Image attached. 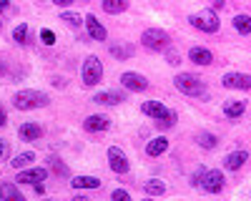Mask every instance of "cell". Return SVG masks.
<instances>
[{"mask_svg": "<svg viewBox=\"0 0 251 201\" xmlns=\"http://www.w3.org/2000/svg\"><path fill=\"white\" fill-rule=\"evenodd\" d=\"M50 103V98L43 93V91H33V88H25V91H18L13 96V106L18 111H33V108H46Z\"/></svg>", "mask_w": 251, "mask_h": 201, "instance_id": "1", "label": "cell"}, {"mask_svg": "<svg viewBox=\"0 0 251 201\" xmlns=\"http://www.w3.org/2000/svg\"><path fill=\"white\" fill-rule=\"evenodd\" d=\"M174 86L183 93V96H191V98H206L208 91H206V80H201L199 75L194 73H178L174 78Z\"/></svg>", "mask_w": 251, "mask_h": 201, "instance_id": "2", "label": "cell"}, {"mask_svg": "<svg viewBox=\"0 0 251 201\" xmlns=\"http://www.w3.org/2000/svg\"><path fill=\"white\" fill-rule=\"evenodd\" d=\"M188 23H191L196 30H201V33H216V30L221 28L219 15H216V10H211V8H203V10H199V13H191V15H188Z\"/></svg>", "mask_w": 251, "mask_h": 201, "instance_id": "3", "label": "cell"}, {"mask_svg": "<svg viewBox=\"0 0 251 201\" xmlns=\"http://www.w3.org/2000/svg\"><path fill=\"white\" fill-rule=\"evenodd\" d=\"M141 43L143 48H149V50H166V48H171V35L161 30V28H146L141 33Z\"/></svg>", "mask_w": 251, "mask_h": 201, "instance_id": "4", "label": "cell"}, {"mask_svg": "<svg viewBox=\"0 0 251 201\" xmlns=\"http://www.w3.org/2000/svg\"><path fill=\"white\" fill-rule=\"evenodd\" d=\"M80 78H83V86H96L103 78V63L98 60V55H88L86 60H83Z\"/></svg>", "mask_w": 251, "mask_h": 201, "instance_id": "5", "label": "cell"}, {"mask_svg": "<svg viewBox=\"0 0 251 201\" xmlns=\"http://www.w3.org/2000/svg\"><path fill=\"white\" fill-rule=\"evenodd\" d=\"M106 158H108V166H111V171H116V174H126L131 169V161H128V156H126V151H121L118 146H111L108 151H106Z\"/></svg>", "mask_w": 251, "mask_h": 201, "instance_id": "6", "label": "cell"}, {"mask_svg": "<svg viewBox=\"0 0 251 201\" xmlns=\"http://www.w3.org/2000/svg\"><path fill=\"white\" fill-rule=\"evenodd\" d=\"M221 86L224 88H231V91H249L251 88V75L249 73H236V71L224 73Z\"/></svg>", "mask_w": 251, "mask_h": 201, "instance_id": "7", "label": "cell"}, {"mask_svg": "<svg viewBox=\"0 0 251 201\" xmlns=\"http://www.w3.org/2000/svg\"><path fill=\"white\" fill-rule=\"evenodd\" d=\"M121 86H123L126 91L141 93V91L149 88V80H146V75H141V73H136V71H126V73H121Z\"/></svg>", "mask_w": 251, "mask_h": 201, "instance_id": "8", "label": "cell"}, {"mask_svg": "<svg viewBox=\"0 0 251 201\" xmlns=\"http://www.w3.org/2000/svg\"><path fill=\"white\" fill-rule=\"evenodd\" d=\"M48 178V169H40V166H35V169H30V166H25V169H20V174L15 176V184H40V181H46Z\"/></svg>", "mask_w": 251, "mask_h": 201, "instance_id": "9", "label": "cell"}, {"mask_svg": "<svg viewBox=\"0 0 251 201\" xmlns=\"http://www.w3.org/2000/svg\"><path fill=\"white\" fill-rule=\"evenodd\" d=\"M224 184H226V178H224L221 171H216V169L203 171V178H201V189H203V191H208V194H219V191L224 189Z\"/></svg>", "mask_w": 251, "mask_h": 201, "instance_id": "10", "label": "cell"}, {"mask_svg": "<svg viewBox=\"0 0 251 201\" xmlns=\"http://www.w3.org/2000/svg\"><path fill=\"white\" fill-rule=\"evenodd\" d=\"M83 23H86V28H88V35L93 38V40H106L108 38V30H106V25L100 23V20L93 15V13H88L86 18H83Z\"/></svg>", "mask_w": 251, "mask_h": 201, "instance_id": "11", "label": "cell"}, {"mask_svg": "<svg viewBox=\"0 0 251 201\" xmlns=\"http://www.w3.org/2000/svg\"><path fill=\"white\" fill-rule=\"evenodd\" d=\"M111 126V118L103 116V113H93V116H86V121H83V128H86L88 133H98V131H106Z\"/></svg>", "mask_w": 251, "mask_h": 201, "instance_id": "12", "label": "cell"}, {"mask_svg": "<svg viewBox=\"0 0 251 201\" xmlns=\"http://www.w3.org/2000/svg\"><path fill=\"white\" fill-rule=\"evenodd\" d=\"M188 60L196 63V66H211L214 63V53L208 48H203V46H194L191 50H188Z\"/></svg>", "mask_w": 251, "mask_h": 201, "instance_id": "13", "label": "cell"}, {"mask_svg": "<svg viewBox=\"0 0 251 201\" xmlns=\"http://www.w3.org/2000/svg\"><path fill=\"white\" fill-rule=\"evenodd\" d=\"M121 100H126V96L121 91H100L93 96V103H98V106H118Z\"/></svg>", "mask_w": 251, "mask_h": 201, "instance_id": "14", "label": "cell"}, {"mask_svg": "<svg viewBox=\"0 0 251 201\" xmlns=\"http://www.w3.org/2000/svg\"><path fill=\"white\" fill-rule=\"evenodd\" d=\"M249 161V151H244V149H239V151H231L226 158H224V166L228 169V171H239L244 164Z\"/></svg>", "mask_w": 251, "mask_h": 201, "instance_id": "15", "label": "cell"}, {"mask_svg": "<svg viewBox=\"0 0 251 201\" xmlns=\"http://www.w3.org/2000/svg\"><path fill=\"white\" fill-rule=\"evenodd\" d=\"M141 111L146 116H151L153 121H158V118H163L166 113H169V108H166L161 100H146V103H141Z\"/></svg>", "mask_w": 251, "mask_h": 201, "instance_id": "16", "label": "cell"}, {"mask_svg": "<svg viewBox=\"0 0 251 201\" xmlns=\"http://www.w3.org/2000/svg\"><path fill=\"white\" fill-rule=\"evenodd\" d=\"M166 149H169V138H166V136H156V138L149 141V146H146V153H149L151 158H156V156L166 153Z\"/></svg>", "mask_w": 251, "mask_h": 201, "instance_id": "17", "label": "cell"}, {"mask_svg": "<svg viewBox=\"0 0 251 201\" xmlns=\"http://www.w3.org/2000/svg\"><path fill=\"white\" fill-rule=\"evenodd\" d=\"M18 136L23 138V141H38L40 136H43V126H38V124H23L18 128Z\"/></svg>", "mask_w": 251, "mask_h": 201, "instance_id": "18", "label": "cell"}, {"mask_svg": "<svg viewBox=\"0 0 251 201\" xmlns=\"http://www.w3.org/2000/svg\"><path fill=\"white\" fill-rule=\"evenodd\" d=\"M73 189H100V178L98 176H75L71 181Z\"/></svg>", "mask_w": 251, "mask_h": 201, "instance_id": "19", "label": "cell"}, {"mask_svg": "<svg viewBox=\"0 0 251 201\" xmlns=\"http://www.w3.org/2000/svg\"><path fill=\"white\" fill-rule=\"evenodd\" d=\"M244 111H246V100H226V106H224L226 118H239L244 116Z\"/></svg>", "mask_w": 251, "mask_h": 201, "instance_id": "20", "label": "cell"}, {"mask_svg": "<svg viewBox=\"0 0 251 201\" xmlns=\"http://www.w3.org/2000/svg\"><path fill=\"white\" fill-rule=\"evenodd\" d=\"M100 8L106 13H111V15H118V13H123L126 8H128V0H100Z\"/></svg>", "mask_w": 251, "mask_h": 201, "instance_id": "21", "label": "cell"}, {"mask_svg": "<svg viewBox=\"0 0 251 201\" xmlns=\"http://www.w3.org/2000/svg\"><path fill=\"white\" fill-rule=\"evenodd\" d=\"M143 194H149V196L166 194V181H161V178H149V181L143 184Z\"/></svg>", "mask_w": 251, "mask_h": 201, "instance_id": "22", "label": "cell"}, {"mask_svg": "<svg viewBox=\"0 0 251 201\" xmlns=\"http://www.w3.org/2000/svg\"><path fill=\"white\" fill-rule=\"evenodd\" d=\"M234 28H236V33H241V35H251V15H246V13L234 15Z\"/></svg>", "mask_w": 251, "mask_h": 201, "instance_id": "23", "label": "cell"}, {"mask_svg": "<svg viewBox=\"0 0 251 201\" xmlns=\"http://www.w3.org/2000/svg\"><path fill=\"white\" fill-rule=\"evenodd\" d=\"M0 199H15V201H23V191H20L15 184L5 181L3 186H0Z\"/></svg>", "mask_w": 251, "mask_h": 201, "instance_id": "24", "label": "cell"}, {"mask_svg": "<svg viewBox=\"0 0 251 201\" xmlns=\"http://www.w3.org/2000/svg\"><path fill=\"white\" fill-rule=\"evenodd\" d=\"M13 40H15V43H20V46H28V43H30V28H28L25 23L15 25V28H13Z\"/></svg>", "mask_w": 251, "mask_h": 201, "instance_id": "25", "label": "cell"}, {"mask_svg": "<svg viewBox=\"0 0 251 201\" xmlns=\"http://www.w3.org/2000/svg\"><path fill=\"white\" fill-rule=\"evenodd\" d=\"M33 161H35V153L33 151H23V153H18L13 161H10V164H13V169H25V166H30L33 164Z\"/></svg>", "mask_w": 251, "mask_h": 201, "instance_id": "26", "label": "cell"}, {"mask_svg": "<svg viewBox=\"0 0 251 201\" xmlns=\"http://www.w3.org/2000/svg\"><path fill=\"white\" fill-rule=\"evenodd\" d=\"M196 141H199V146H201V149H208V151L219 146V136H216V133H206V131H203V133L196 136Z\"/></svg>", "mask_w": 251, "mask_h": 201, "instance_id": "27", "label": "cell"}, {"mask_svg": "<svg viewBox=\"0 0 251 201\" xmlns=\"http://www.w3.org/2000/svg\"><path fill=\"white\" fill-rule=\"evenodd\" d=\"M136 48L133 46H111V55L118 58V60H126V58H133Z\"/></svg>", "mask_w": 251, "mask_h": 201, "instance_id": "28", "label": "cell"}, {"mask_svg": "<svg viewBox=\"0 0 251 201\" xmlns=\"http://www.w3.org/2000/svg\"><path fill=\"white\" fill-rule=\"evenodd\" d=\"M60 20H63V23H68L71 28H80V25H83V15L71 13V10H63V13H60Z\"/></svg>", "mask_w": 251, "mask_h": 201, "instance_id": "29", "label": "cell"}, {"mask_svg": "<svg viewBox=\"0 0 251 201\" xmlns=\"http://www.w3.org/2000/svg\"><path fill=\"white\" fill-rule=\"evenodd\" d=\"M176 118H178V116H176V111H171V108H169V113H166L163 118H158V121H156V126H158L161 131L174 128V126H176Z\"/></svg>", "mask_w": 251, "mask_h": 201, "instance_id": "30", "label": "cell"}, {"mask_svg": "<svg viewBox=\"0 0 251 201\" xmlns=\"http://www.w3.org/2000/svg\"><path fill=\"white\" fill-rule=\"evenodd\" d=\"M48 166H50L58 176H68V174H71V171H68V166L63 164V161H60L58 156H48Z\"/></svg>", "mask_w": 251, "mask_h": 201, "instance_id": "31", "label": "cell"}, {"mask_svg": "<svg viewBox=\"0 0 251 201\" xmlns=\"http://www.w3.org/2000/svg\"><path fill=\"white\" fill-rule=\"evenodd\" d=\"M40 40H43L46 46H53V43H55V33L48 30V28H43V30H40Z\"/></svg>", "mask_w": 251, "mask_h": 201, "instance_id": "32", "label": "cell"}, {"mask_svg": "<svg viewBox=\"0 0 251 201\" xmlns=\"http://www.w3.org/2000/svg\"><path fill=\"white\" fill-rule=\"evenodd\" d=\"M111 199H116V201H128V199H131V194L126 191V189H116V191L111 194Z\"/></svg>", "mask_w": 251, "mask_h": 201, "instance_id": "33", "label": "cell"}, {"mask_svg": "<svg viewBox=\"0 0 251 201\" xmlns=\"http://www.w3.org/2000/svg\"><path fill=\"white\" fill-rule=\"evenodd\" d=\"M163 53H169V63H171V66H178V63H181V58H178V53H176V50H171V48H166Z\"/></svg>", "mask_w": 251, "mask_h": 201, "instance_id": "34", "label": "cell"}, {"mask_svg": "<svg viewBox=\"0 0 251 201\" xmlns=\"http://www.w3.org/2000/svg\"><path fill=\"white\" fill-rule=\"evenodd\" d=\"M53 3H55V5H60V8H71V5L75 3V0H53Z\"/></svg>", "mask_w": 251, "mask_h": 201, "instance_id": "35", "label": "cell"}, {"mask_svg": "<svg viewBox=\"0 0 251 201\" xmlns=\"http://www.w3.org/2000/svg\"><path fill=\"white\" fill-rule=\"evenodd\" d=\"M8 153V144H5V138H0V158H3Z\"/></svg>", "mask_w": 251, "mask_h": 201, "instance_id": "36", "label": "cell"}, {"mask_svg": "<svg viewBox=\"0 0 251 201\" xmlns=\"http://www.w3.org/2000/svg\"><path fill=\"white\" fill-rule=\"evenodd\" d=\"M8 124V116H5V111H3V106H0V128H3Z\"/></svg>", "mask_w": 251, "mask_h": 201, "instance_id": "37", "label": "cell"}, {"mask_svg": "<svg viewBox=\"0 0 251 201\" xmlns=\"http://www.w3.org/2000/svg\"><path fill=\"white\" fill-rule=\"evenodd\" d=\"M8 8H10V0H0V15H3Z\"/></svg>", "mask_w": 251, "mask_h": 201, "instance_id": "38", "label": "cell"}, {"mask_svg": "<svg viewBox=\"0 0 251 201\" xmlns=\"http://www.w3.org/2000/svg\"><path fill=\"white\" fill-rule=\"evenodd\" d=\"M46 191V186H43V181H40V184H35V194H43Z\"/></svg>", "mask_w": 251, "mask_h": 201, "instance_id": "39", "label": "cell"}, {"mask_svg": "<svg viewBox=\"0 0 251 201\" xmlns=\"http://www.w3.org/2000/svg\"><path fill=\"white\" fill-rule=\"evenodd\" d=\"M5 73H8V66L3 63V60H0V75H5Z\"/></svg>", "mask_w": 251, "mask_h": 201, "instance_id": "40", "label": "cell"}, {"mask_svg": "<svg viewBox=\"0 0 251 201\" xmlns=\"http://www.w3.org/2000/svg\"><path fill=\"white\" fill-rule=\"evenodd\" d=\"M214 5H216V8H224V5H226V0H214Z\"/></svg>", "mask_w": 251, "mask_h": 201, "instance_id": "41", "label": "cell"}, {"mask_svg": "<svg viewBox=\"0 0 251 201\" xmlns=\"http://www.w3.org/2000/svg\"><path fill=\"white\" fill-rule=\"evenodd\" d=\"M0 28H3V20H0Z\"/></svg>", "mask_w": 251, "mask_h": 201, "instance_id": "42", "label": "cell"}, {"mask_svg": "<svg viewBox=\"0 0 251 201\" xmlns=\"http://www.w3.org/2000/svg\"><path fill=\"white\" fill-rule=\"evenodd\" d=\"M86 3H88V0H86Z\"/></svg>", "mask_w": 251, "mask_h": 201, "instance_id": "43", "label": "cell"}]
</instances>
